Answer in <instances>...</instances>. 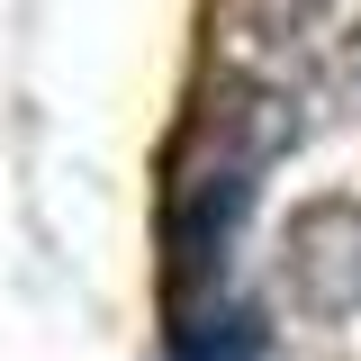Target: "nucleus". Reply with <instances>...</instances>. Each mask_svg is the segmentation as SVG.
<instances>
[{
	"label": "nucleus",
	"instance_id": "1",
	"mask_svg": "<svg viewBox=\"0 0 361 361\" xmlns=\"http://www.w3.org/2000/svg\"><path fill=\"white\" fill-rule=\"evenodd\" d=\"M298 145V109L280 82H226L190 135L172 145V180H163V235H172V271L226 262L235 244V217L253 208V180Z\"/></svg>",
	"mask_w": 361,
	"mask_h": 361
},
{
	"label": "nucleus",
	"instance_id": "3",
	"mask_svg": "<svg viewBox=\"0 0 361 361\" xmlns=\"http://www.w3.org/2000/svg\"><path fill=\"white\" fill-rule=\"evenodd\" d=\"M208 18H217V37H226L235 82H280V54L307 27V0H217Z\"/></svg>",
	"mask_w": 361,
	"mask_h": 361
},
{
	"label": "nucleus",
	"instance_id": "4",
	"mask_svg": "<svg viewBox=\"0 0 361 361\" xmlns=\"http://www.w3.org/2000/svg\"><path fill=\"white\" fill-rule=\"evenodd\" d=\"M334 82L353 90V109H361V27H353V37H343V54H334Z\"/></svg>",
	"mask_w": 361,
	"mask_h": 361
},
{
	"label": "nucleus",
	"instance_id": "2",
	"mask_svg": "<svg viewBox=\"0 0 361 361\" xmlns=\"http://www.w3.org/2000/svg\"><path fill=\"white\" fill-rule=\"evenodd\" d=\"M280 289L316 325L361 316V199H307L289 217V235H280Z\"/></svg>",
	"mask_w": 361,
	"mask_h": 361
}]
</instances>
